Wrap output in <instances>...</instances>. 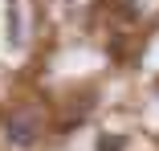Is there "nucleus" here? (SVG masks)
Segmentation results:
<instances>
[{
    "instance_id": "obj_1",
    "label": "nucleus",
    "mask_w": 159,
    "mask_h": 151,
    "mask_svg": "<svg viewBox=\"0 0 159 151\" xmlns=\"http://www.w3.org/2000/svg\"><path fill=\"white\" fill-rule=\"evenodd\" d=\"M37 114H29V110H16L8 123H4V135H8V143H16V147H33L37 143Z\"/></svg>"
},
{
    "instance_id": "obj_2",
    "label": "nucleus",
    "mask_w": 159,
    "mask_h": 151,
    "mask_svg": "<svg viewBox=\"0 0 159 151\" xmlns=\"http://www.w3.org/2000/svg\"><path fill=\"white\" fill-rule=\"evenodd\" d=\"M122 147H126L122 135H102V139H98V151H122Z\"/></svg>"
},
{
    "instance_id": "obj_3",
    "label": "nucleus",
    "mask_w": 159,
    "mask_h": 151,
    "mask_svg": "<svg viewBox=\"0 0 159 151\" xmlns=\"http://www.w3.org/2000/svg\"><path fill=\"white\" fill-rule=\"evenodd\" d=\"M118 4H122V16H131V21L139 16V0H118Z\"/></svg>"
}]
</instances>
